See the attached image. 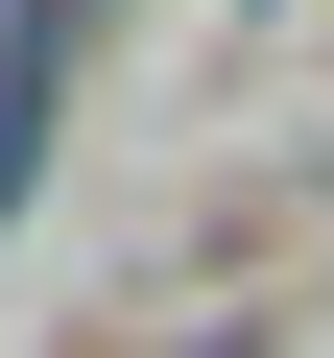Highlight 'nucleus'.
I'll list each match as a JSON object with an SVG mask.
<instances>
[{"mask_svg": "<svg viewBox=\"0 0 334 358\" xmlns=\"http://www.w3.org/2000/svg\"><path fill=\"white\" fill-rule=\"evenodd\" d=\"M72 48H96V0H0V215L48 192V120H72Z\"/></svg>", "mask_w": 334, "mask_h": 358, "instance_id": "1", "label": "nucleus"}]
</instances>
